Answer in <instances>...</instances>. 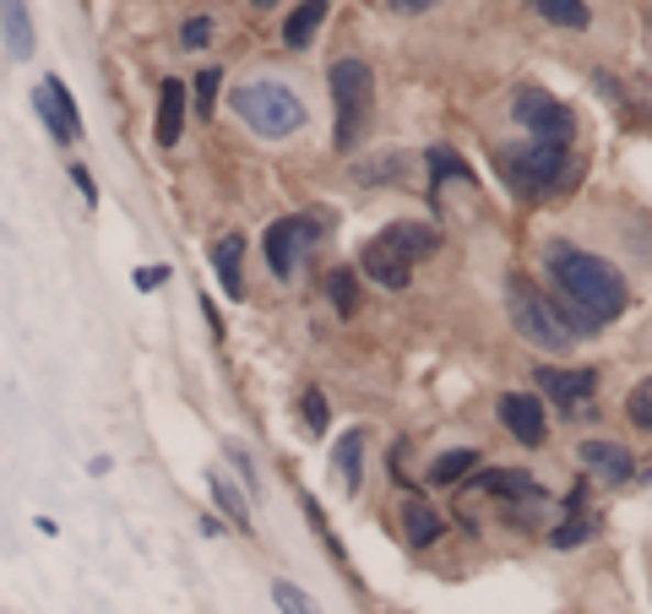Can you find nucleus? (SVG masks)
Segmentation results:
<instances>
[{"instance_id":"nucleus-6","label":"nucleus","mask_w":652,"mask_h":614,"mask_svg":"<svg viewBox=\"0 0 652 614\" xmlns=\"http://www.w3.org/2000/svg\"><path fill=\"white\" fill-rule=\"evenodd\" d=\"M511 114L533 131V142H550V147H571V136H576V114L560 103L555 92H539V88H522L517 92V103H511Z\"/></svg>"},{"instance_id":"nucleus-13","label":"nucleus","mask_w":652,"mask_h":614,"mask_svg":"<svg viewBox=\"0 0 652 614\" xmlns=\"http://www.w3.org/2000/svg\"><path fill=\"white\" fill-rule=\"evenodd\" d=\"M186 98H190V88L180 83V77H164V83H158V125H153L158 147H175V142H180V125H186Z\"/></svg>"},{"instance_id":"nucleus-1","label":"nucleus","mask_w":652,"mask_h":614,"mask_svg":"<svg viewBox=\"0 0 652 614\" xmlns=\"http://www.w3.org/2000/svg\"><path fill=\"white\" fill-rule=\"evenodd\" d=\"M544 262H550V277H555L560 288H565V299L571 305H582L587 316H598V321H615L620 310H626V299H631V288H626V277H620V266H609L604 256H587V251H576V245H550L544 251Z\"/></svg>"},{"instance_id":"nucleus-7","label":"nucleus","mask_w":652,"mask_h":614,"mask_svg":"<svg viewBox=\"0 0 652 614\" xmlns=\"http://www.w3.org/2000/svg\"><path fill=\"white\" fill-rule=\"evenodd\" d=\"M321 240V223L316 218H278L273 229H267V266L278 272V277H294V266H299V256L310 251Z\"/></svg>"},{"instance_id":"nucleus-26","label":"nucleus","mask_w":652,"mask_h":614,"mask_svg":"<svg viewBox=\"0 0 652 614\" xmlns=\"http://www.w3.org/2000/svg\"><path fill=\"white\" fill-rule=\"evenodd\" d=\"M424 164H430V175L441 179V185H446V179H473V169H467L452 147H430V158H424Z\"/></svg>"},{"instance_id":"nucleus-29","label":"nucleus","mask_w":652,"mask_h":614,"mask_svg":"<svg viewBox=\"0 0 652 614\" xmlns=\"http://www.w3.org/2000/svg\"><path fill=\"white\" fill-rule=\"evenodd\" d=\"M305 425H310V436H327V425H332V408H327V397L316 386L305 392Z\"/></svg>"},{"instance_id":"nucleus-23","label":"nucleus","mask_w":652,"mask_h":614,"mask_svg":"<svg viewBox=\"0 0 652 614\" xmlns=\"http://www.w3.org/2000/svg\"><path fill=\"white\" fill-rule=\"evenodd\" d=\"M327 294H332L338 316H354V310H360V277H354L349 266H338V272L327 277Z\"/></svg>"},{"instance_id":"nucleus-33","label":"nucleus","mask_w":652,"mask_h":614,"mask_svg":"<svg viewBox=\"0 0 652 614\" xmlns=\"http://www.w3.org/2000/svg\"><path fill=\"white\" fill-rule=\"evenodd\" d=\"M435 0H391V11H402V17H424Z\"/></svg>"},{"instance_id":"nucleus-32","label":"nucleus","mask_w":652,"mask_h":614,"mask_svg":"<svg viewBox=\"0 0 652 614\" xmlns=\"http://www.w3.org/2000/svg\"><path fill=\"white\" fill-rule=\"evenodd\" d=\"M169 277V266H147V272H136V288H158Z\"/></svg>"},{"instance_id":"nucleus-16","label":"nucleus","mask_w":652,"mask_h":614,"mask_svg":"<svg viewBox=\"0 0 652 614\" xmlns=\"http://www.w3.org/2000/svg\"><path fill=\"white\" fill-rule=\"evenodd\" d=\"M0 33H5V50H11L16 61L33 55V17H27L22 0H0Z\"/></svg>"},{"instance_id":"nucleus-20","label":"nucleus","mask_w":652,"mask_h":614,"mask_svg":"<svg viewBox=\"0 0 652 614\" xmlns=\"http://www.w3.org/2000/svg\"><path fill=\"white\" fill-rule=\"evenodd\" d=\"M528 6H533V11L544 17V22H555V28H571V33L593 22V6H587V0H528Z\"/></svg>"},{"instance_id":"nucleus-35","label":"nucleus","mask_w":652,"mask_h":614,"mask_svg":"<svg viewBox=\"0 0 652 614\" xmlns=\"http://www.w3.org/2000/svg\"><path fill=\"white\" fill-rule=\"evenodd\" d=\"M251 6H278V0H251Z\"/></svg>"},{"instance_id":"nucleus-4","label":"nucleus","mask_w":652,"mask_h":614,"mask_svg":"<svg viewBox=\"0 0 652 614\" xmlns=\"http://www.w3.org/2000/svg\"><path fill=\"white\" fill-rule=\"evenodd\" d=\"M495 164H500L506 185H511L522 201H539V196H550L560 179L571 175V158H565V147H550V142L500 147V153H495Z\"/></svg>"},{"instance_id":"nucleus-30","label":"nucleus","mask_w":652,"mask_h":614,"mask_svg":"<svg viewBox=\"0 0 652 614\" xmlns=\"http://www.w3.org/2000/svg\"><path fill=\"white\" fill-rule=\"evenodd\" d=\"M626 414H631V425H637V430H652V381H648V386H637V392L626 397Z\"/></svg>"},{"instance_id":"nucleus-25","label":"nucleus","mask_w":652,"mask_h":614,"mask_svg":"<svg viewBox=\"0 0 652 614\" xmlns=\"http://www.w3.org/2000/svg\"><path fill=\"white\" fill-rule=\"evenodd\" d=\"M360 457H365V430H349L338 440V468H343L349 484H360Z\"/></svg>"},{"instance_id":"nucleus-9","label":"nucleus","mask_w":652,"mask_h":614,"mask_svg":"<svg viewBox=\"0 0 652 614\" xmlns=\"http://www.w3.org/2000/svg\"><path fill=\"white\" fill-rule=\"evenodd\" d=\"M500 425L522 440V446H544V440H550L544 397H533V392H506V397H500Z\"/></svg>"},{"instance_id":"nucleus-8","label":"nucleus","mask_w":652,"mask_h":614,"mask_svg":"<svg viewBox=\"0 0 652 614\" xmlns=\"http://www.w3.org/2000/svg\"><path fill=\"white\" fill-rule=\"evenodd\" d=\"M33 103H38V114H44V125H49V136H55L60 147L82 136V114H77V103H71V92H66L60 77H44L38 92H33Z\"/></svg>"},{"instance_id":"nucleus-22","label":"nucleus","mask_w":652,"mask_h":614,"mask_svg":"<svg viewBox=\"0 0 652 614\" xmlns=\"http://www.w3.org/2000/svg\"><path fill=\"white\" fill-rule=\"evenodd\" d=\"M473 468H478V451H467V446H457V451H441V457L430 462V484H463Z\"/></svg>"},{"instance_id":"nucleus-3","label":"nucleus","mask_w":652,"mask_h":614,"mask_svg":"<svg viewBox=\"0 0 652 614\" xmlns=\"http://www.w3.org/2000/svg\"><path fill=\"white\" fill-rule=\"evenodd\" d=\"M234 109H240V120H245L256 136H267V142H283V136H294V131L305 125L299 92L283 88V83H245V88H234Z\"/></svg>"},{"instance_id":"nucleus-34","label":"nucleus","mask_w":652,"mask_h":614,"mask_svg":"<svg viewBox=\"0 0 652 614\" xmlns=\"http://www.w3.org/2000/svg\"><path fill=\"white\" fill-rule=\"evenodd\" d=\"M71 179H77V190H82V201H98V185L88 169H71Z\"/></svg>"},{"instance_id":"nucleus-28","label":"nucleus","mask_w":652,"mask_h":614,"mask_svg":"<svg viewBox=\"0 0 652 614\" xmlns=\"http://www.w3.org/2000/svg\"><path fill=\"white\" fill-rule=\"evenodd\" d=\"M218 83H223V72H218V66L196 72V114H212V103H218Z\"/></svg>"},{"instance_id":"nucleus-14","label":"nucleus","mask_w":652,"mask_h":614,"mask_svg":"<svg viewBox=\"0 0 652 614\" xmlns=\"http://www.w3.org/2000/svg\"><path fill=\"white\" fill-rule=\"evenodd\" d=\"M212 272H218V288L229 299H245V240L240 234H223L212 245Z\"/></svg>"},{"instance_id":"nucleus-2","label":"nucleus","mask_w":652,"mask_h":614,"mask_svg":"<svg viewBox=\"0 0 652 614\" xmlns=\"http://www.w3.org/2000/svg\"><path fill=\"white\" fill-rule=\"evenodd\" d=\"M327 88H332V103H338V153H354L360 142H365V125H371V103H375V77L365 61H338L332 66V77H327Z\"/></svg>"},{"instance_id":"nucleus-17","label":"nucleus","mask_w":652,"mask_h":614,"mask_svg":"<svg viewBox=\"0 0 652 614\" xmlns=\"http://www.w3.org/2000/svg\"><path fill=\"white\" fill-rule=\"evenodd\" d=\"M478 484H484V490H495V495H506V501H544V484H539L533 473H522V468H500V473H484Z\"/></svg>"},{"instance_id":"nucleus-10","label":"nucleus","mask_w":652,"mask_h":614,"mask_svg":"<svg viewBox=\"0 0 652 614\" xmlns=\"http://www.w3.org/2000/svg\"><path fill=\"white\" fill-rule=\"evenodd\" d=\"M576 457H582V468L598 473L604 484H631V479H637V457H631V446H620V440H582Z\"/></svg>"},{"instance_id":"nucleus-19","label":"nucleus","mask_w":652,"mask_h":614,"mask_svg":"<svg viewBox=\"0 0 652 614\" xmlns=\"http://www.w3.org/2000/svg\"><path fill=\"white\" fill-rule=\"evenodd\" d=\"M402 538H408L413 549H430V544L441 538V517H435L424 501H408V512H402Z\"/></svg>"},{"instance_id":"nucleus-11","label":"nucleus","mask_w":652,"mask_h":614,"mask_svg":"<svg viewBox=\"0 0 652 614\" xmlns=\"http://www.w3.org/2000/svg\"><path fill=\"white\" fill-rule=\"evenodd\" d=\"M360 266L371 272L380 288H408V277H413V256H402L386 234H375L371 245L360 251Z\"/></svg>"},{"instance_id":"nucleus-27","label":"nucleus","mask_w":652,"mask_h":614,"mask_svg":"<svg viewBox=\"0 0 652 614\" xmlns=\"http://www.w3.org/2000/svg\"><path fill=\"white\" fill-rule=\"evenodd\" d=\"M593 517H582V512H571V517H565V523L555 527V533H550V544H555V549H576V544H582V538H593Z\"/></svg>"},{"instance_id":"nucleus-31","label":"nucleus","mask_w":652,"mask_h":614,"mask_svg":"<svg viewBox=\"0 0 652 614\" xmlns=\"http://www.w3.org/2000/svg\"><path fill=\"white\" fill-rule=\"evenodd\" d=\"M207 39H212V22H207V17H190L186 28H180V44H186V50H201Z\"/></svg>"},{"instance_id":"nucleus-24","label":"nucleus","mask_w":652,"mask_h":614,"mask_svg":"<svg viewBox=\"0 0 652 614\" xmlns=\"http://www.w3.org/2000/svg\"><path fill=\"white\" fill-rule=\"evenodd\" d=\"M273 604H278L283 614H321V604H316V599H310L299 582H288V577H278V582H273Z\"/></svg>"},{"instance_id":"nucleus-18","label":"nucleus","mask_w":652,"mask_h":614,"mask_svg":"<svg viewBox=\"0 0 652 614\" xmlns=\"http://www.w3.org/2000/svg\"><path fill=\"white\" fill-rule=\"evenodd\" d=\"M380 234H386V240H391V245H397L402 256H413V262H424V256H430V251L441 245L430 223H391V229H380Z\"/></svg>"},{"instance_id":"nucleus-21","label":"nucleus","mask_w":652,"mask_h":614,"mask_svg":"<svg viewBox=\"0 0 652 614\" xmlns=\"http://www.w3.org/2000/svg\"><path fill=\"white\" fill-rule=\"evenodd\" d=\"M207 490H212V501H218V512H223L229 523L240 527V533H251V506H245V495H240L223 473H212V479H207Z\"/></svg>"},{"instance_id":"nucleus-5","label":"nucleus","mask_w":652,"mask_h":614,"mask_svg":"<svg viewBox=\"0 0 652 614\" xmlns=\"http://www.w3.org/2000/svg\"><path fill=\"white\" fill-rule=\"evenodd\" d=\"M506 299H511V327H517L533 349H550V353L571 349V332L560 327L555 299H544L528 277H511V283H506Z\"/></svg>"},{"instance_id":"nucleus-12","label":"nucleus","mask_w":652,"mask_h":614,"mask_svg":"<svg viewBox=\"0 0 652 614\" xmlns=\"http://www.w3.org/2000/svg\"><path fill=\"white\" fill-rule=\"evenodd\" d=\"M593 386H598V375H593V370H560V364H539V392H544V397H555L560 408H571V414L593 397Z\"/></svg>"},{"instance_id":"nucleus-15","label":"nucleus","mask_w":652,"mask_h":614,"mask_svg":"<svg viewBox=\"0 0 652 614\" xmlns=\"http://www.w3.org/2000/svg\"><path fill=\"white\" fill-rule=\"evenodd\" d=\"M327 11H332V0H299V6L288 11V22H283V44H288V50H310V39H316V28L327 22Z\"/></svg>"}]
</instances>
